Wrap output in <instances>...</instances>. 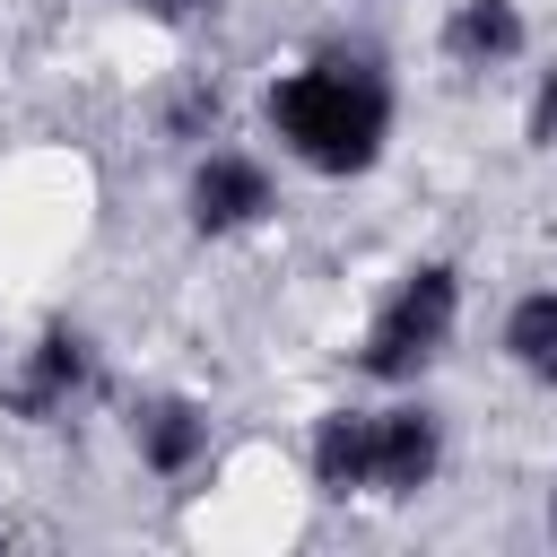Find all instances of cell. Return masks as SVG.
<instances>
[{
  "label": "cell",
  "instance_id": "4",
  "mask_svg": "<svg viewBox=\"0 0 557 557\" xmlns=\"http://www.w3.org/2000/svg\"><path fill=\"white\" fill-rule=\"evenodd\" d=\"M87 392H96V348H87L78 331H44V339L26 348V366L9 374V409L35 418V426H44V418H70Z\"/></svg>",
  "mask_w": 557,
  "mask_h": 557
},
{
  "label": "cell",
  "instance_id": "2",
  "mask_svg": "<svg viewBox=\"0 0 557 557\" xmlns=\"http://www.w3.org/2000/svg\"><path fill=\"white\" fill-rule=\"evenodd\" d=\"M313 487L322 496H418L444 470V418L426 400H392V409H322L313 418Z\"/></svg>",
  "mask_w": 557,
  "mask_h": 557
},
{
  "label": "cell",
  "instance_id": "8",
  "mask_svg": "<svg viewBox=\"0 0 557 557\" xmlns=\"http://www.w3.org/2000/svg\"><path fill=\"white\" fill-rule=\"evenodd\" d=\"M505 357H513L531 383H557V287L513 296V313H505Z\"/></svg>",
  "mask_w": 557,
  "mask_h": 557
},
{
  "label": "cell",
  "instance_id": "10",
  "mask_svg": "<svg viewBox=\"0 0 557 557\" xmlns=\"http://www.w3.org/2000/svg\"><path fill=\"white\" fill-rule=\"evenodd\" d=\"M148 17H165V26H183V17H200V9H218V0H139Z\"/></svg>",
  "mask_w": 557,
  "mask_h": 557
},
{
  "label": "cell",
  "instance_id": "7",
  "mask_svg": "<svg viewBox=\"0 0 557 557\" xmlns=\"http://www.w3.org/2000/svg\"><path fill=\"white\" fill-rule=\"evenodd\" d=\"M522 52V9L513 0H453L444 17V61L453 70H505Z\"/></svg>",
  "mask_w": 557,
  "mask_h": 557
},
{
  "label": "cell",
  "instance_id": "9",
  "mask_svg": "<svg viewBox=\"0 0 557 557\" xmlns=\"http://www.w3.org/2000/svg\"><path fill=\"white\" fill-rule=\"evenodd\" d=\"M531 139L540 148H557V70L540 78V96H531Z\"/></svg>",
  "mask_w": 557,
  "mask_h": 557
},
{
  "label": "cell",
  "instance_id": "3",
  "mask_svg": "<svg viewBox=\"0 0 557 557\" xmlns=\"http://www.w3.org/2000/svg\"><path fill=\"white\" fill-rule=\"evenodd\" d=\"M453 322H461V270L453 261H409L400 287L374 305L366 339H357V374L374 383H418L444 348H453Z\"/></svg>",
  "mask_w": 557,
  "mask_h": 557
},
{
  "label": "cell",
  "instance_id": "6",
  "mask_svg": "<svg viewBox=\"0 0 557 557\" xmlns=\"http://www.w3.org/2000/svg\"><path fill=\"white\" fill-rule=\"evenodd\" d=\"M131 453H139L157 479L200 470V461H209V409L183 400V392H148V400L131 409Z\"/></svg>",
  "mask_w": 557,
  "mask_h": 557
},
{
  "label": "cell",
  "instance_id": "11",
  "mask_svg": "<svg viewBox=\"0 0 557 557\" xmlns=\"http://www.w3.org/2000/svg\"><path fill=\"white\" fill-rule=\"evenodd\" d=\"M548 531H557V487H548Z\"/></svg>",
  "mask_w": 557,
  "mask_h": 557
},
{
  "label": "cell",
  "instance_id": "5",
  "mask_svg": "<svg viewBox=\"0 0 557 557\" xmlns=\"http://www.w3.org/2000/svg\"><path fill=\"white\" fill-rule=\"evenodd\" d=\"M261 218H270V174H261V157L209 148V157L191 165V226H200V235H244V226H261Z\"/></svg>",
  "mask_w": 557,
  "mask_h": 557
},
{
  "label": "cell",
  "instance_id": "1",
  "mask_svg": "<svg viewBox=\"0 0 557 557\" xmlns=\"http://www.w3.org/2000/svg\"><path fill=\"white\" fill-rule=\"evenodd\" d=\"M270 131L313 174H366L392 139V78L366 52H313L270 87Z\"/></svg>",
  "mask_w": 557,
  "mask_h": 557
}]
</instances>
